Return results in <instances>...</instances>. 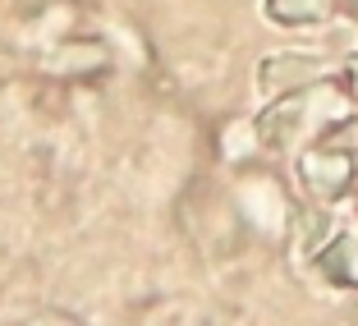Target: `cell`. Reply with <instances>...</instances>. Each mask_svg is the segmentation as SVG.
<instances>
[{"mask_svg":"<svg viewBox=\"0 0 358 326\" xmlns=\"http://www.w3.org/2000/svg\"><path fill=\"white\" fill-rule=\"evenodd\" d=\"M358 111L354 92L345 87V78L331 74L322 83H308L299 92H285L266 106L262 115H257V138H262L266 152H303L322 138H331L336 129L349 125V115Z\"/></svg>","mask_w":358,"mask_h":326,"instance_id":"obj_1","label":"cell"},{"mask_svg":"<svg viewBox=\"0 0 358 326\" xmlns=\"http://www.w3.org/2000/svg\"><path fill=\"white\" fill-rule=\"evenodd\" d=\"M294 175H299V189L308 193L313 202H340L349 189H358V161L354 152L336 148L331 138L313 143L294 157Z\"/></svg>","mask_w":358,"mask_h":326,"instance_id":"obj_2","label":"cell"},{"mask_svg":"<svg viewBox=\"0 0 358 326\" xmlns=\"http://www.w3.org/2000/svg\"><path fill=\"white\" fill-rule=\"evenodd\" d=\"M257 78H262V92L275 101V97H285V92H299V87H308V83L331 78V69H327V60H317V55H271V60H262Z\"/></svg>","mask_w":358,"mask_h":326,"instance_id":"obj_3","label":"cell"},{"mask_svg":"<svg viewBox=\"0 0 358 326\" xmlns=\"http://www.w3.org/2000/svg\"><path fill=\"white\" fill-rule=\"evenodd\" d=\"M336 0H266V19L280 28H317L327 23Z\"/></svg>","mask_w":358,"mask_h":326,"instance_id":"obj_4","label":"cell"},{"mask_svg":"<svg viewBox=\"0 0 358 326\" xmlns=\"http://www.w3.org/2000/svg\"><path fill=\"white\" fill-rule=\"evenodd\" d=\"M354 161H358V152H354Z\"/></svg>","mask_w":358,"mask_h":326,"instance_id":"obj_5","label":"cell"}]
</instances>
